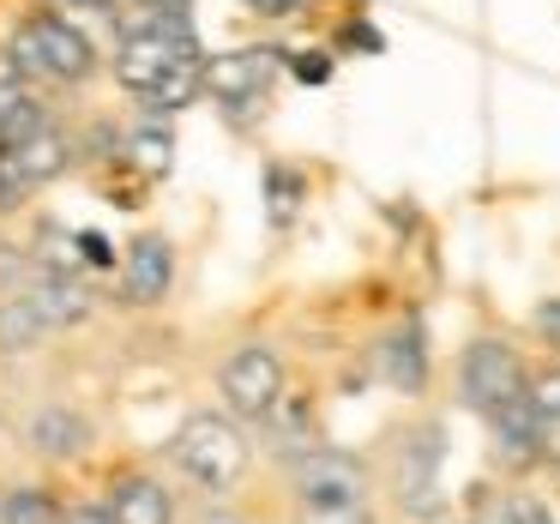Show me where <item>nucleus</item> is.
I'll return each instance as SVG.
<instances>
[{"mask_svg": "<svg viewBox=\"0 0 560 524\" xmlns=\"http://www.w3.org/2000/svg\"><path fill=\"white\" fill-rule=\"evenodd\" d=\"M175 470L194 488H206V494H230L247 476V434L218 410L187 416L182 434H175Z\"/></svg>", "mask_w": 560, "mask_h": 524, "instance_id": "nucleus-1", "label": "nucleus"}, {"mask_svg": "<svg viewBox=\"0 0 560 524\" xmlns=\"http://www.w3.org/2000/svg\"><path fill=\"white\" fill-rule=\"evenodd\" d=\"M13 67L31 79H55V85H79L97 73V49L79 25H67V13H31L13 31Z\"/></svg>", "mask_w": 560, "mask_h": 524, "instance_id": "nucleus-2", "label": "nucleus"}, {"mask_svg": "<svg viewBox=\"0 0 560 524\" xmlns=\"http://www.w3.org/2000/svg\"><path fill=\"white\" fill-rule=\"evenodd\" d=\"M218 392H223V404H230L235 416L266 422V416L283 404V392H290V374H283V362H278L271 343H242L235 356H223Z\"/></svg>", "mask_w": 560, "mask_h": 524, "instance_id": "nucleus-3", "label": "nucleus"}, {"mask_svg": "<svg viewBox=\"0 0 560 524\" xmlns=\"http://www.w3.org/2000/svg\"><path fill=\"white\" fill-rule=\"evenodd\" d=\"M458 392H464L470 410L494 416V410H506L512 398L530 392V374H524L518 350H512L506 338H476L470 350L458 356Z\"/></svg>", "mask_w": 560, "mask_h": 524, "instance_id": "nucleus-4", "label": "nucleus"}, {"mask_svg": "<svg viewBox=\"0 0 560 524\" xmlns=\"http://www.w3.org/2000/svg\"><path fill=\"white\" fill-rule=\"evenodd\" d=\"M290 482H295V506H362L368 500V464L355 458V452L314 446V452H295Z\"/></svg>", "mask_w": 560, "mask_h": 524, "instance_id": "nucleus-5", "label": "nucleus"}, {"mask_svg": "<svg viewBox=\"0 0 560 524\" xmlns=\"http://www.w3.org/2000/svg\"><path fill=\"white\" fill-rule=\"evenodd\" d=\"M278 67H283V49H271V43H259V49H223L206 61V91L218 103H230V109H247V103H259L271 91Z\"/></svg>", "mask_w": 560, "mask_h": 524, "instance_id": "nucleus-6", "label": "nucleus"}, {"mask_svg": "<svg viewBox=\"0 0 560 524\" xmlns=\"http://www.w3.org/2000/svg\"><path fill=\"white\" fill-rule=\"evenodd\" d=\"M170 283H175V247L163 235H139L121 259V295L133 307H151L170 295Z\"/></svg>", "mask_w": 560, "mask_h": 524, "instance_id": "nucleus-7", "label": "nucleus"}, {"mask_svg": "<svg viewBox=\"0 0 560 524\" xmlns=\"http://www.w3.org/2000/svg\"><path fill=\"white\" fill-rule=\"evenodd\" d=\"M103 500H109L115 524H175V494H170V482L151 476V470L115 476Z\"/></svg>", "mask_w": 560, "mask_h": 524, "instance_id": "nucleus-8", "label": "nucleus"}, {"mask_svg": "<svg viewBox=\"0 0 560 524\" xmlns=\"http://www.w3.org/2000/svg\"><path fill=\"white\" fill-rule=\"evenodd\" d=\"M67 158H73V139L61 133V127H43L37 139H25V145L0 151V163H7V182H13V194H25V187H43L55 182V175L67 170Z\"/></svg>", "mask_w": 560, "mask_h": 524, "instance_id": "nucleus-9", "label": "nucleus"}, {"mask_svg": "<svg viewBox=\"0 0 560 524\" xmlns=\"http://www.w3.org/2000/svg\"><path fill=\"white\" fill-rule=\"evenodd\" d=\"M380 380H386L392 392H422L428 386V338H422V319H404V326L386 331V343H380Z\"/></svg>", "mask_w": 560, "mask_h": 524, "instance_id": "nucleus-10", "label": "nucleus"}, {"mask_svg": "<svg viewBox=\"0 0 560 524\" xmlns=\"http://www.w3.org/2000/svg\"><path fill=\"white\" fill-rule=\"evenodd\" d=\"M31 307L43 314V326L61 331V326H79V319L91 314V290L79 278H61V271H43L37 283H31Z\"/></svg>", "mask_w": 560, "mask_h": 524, "instance_id": "nucleus-11", "label": "nucleus"}, {"mask_svg": "<svg viewBox=\"0 0 560 524\" xmlns=\"http://www.w3.org/2000/svg\"><path fill=\"white\" fill-rule=\"evenodd\" d=\"M31 446L43 452V458H79V452L91 446V422L79 410H37L31 416Z\"/></svg>", "mask_w": 560, "mask_h": 524, "instance_id": "nucleus-12", "label": "nucleus"}, {"mask_svg": "<svg viewBox=\"0 0 560 524\" xmlns=\"http://www.w3.org/2000/svg\"><path fill=\"white\" fill-rule=\"evenodd\" d=\"M488 422H494V440H500L506 452H536V446L548 440V428H555V422L542 416V404L530 398V392H524V398H512L506 410H494Z\"/></svg>", "mask_w": 560, "mask_h": 524, "instance_id": "nucleus-13", "label": "nucleus"}, {"mask_svg": "<svg viewBox=\"0 0 560 524\" xmlns=\"http://www.w3.org/2000/svg\"><path fill=\"white\" fill-rule=\"evenodd\" d=\"M127 158H133L139 175H170V163H175V133H170V121H163V115H145V121L127 133Z\"/></svg>", "mask_w": 560, "mask_h": 524, "instance_id": "nucleus-14", "label": "nucleus"}, {"mask_svg": "<svg viewBox=\"0 0 560 524\" xmlns=\"http://www.w3.org/2000/svg\"><path fill=\"white\" fill-rule=\"evenodd\" d=\"M434 470H440V434H434V428H422V434L404 440V452H398V494L428 500Z\"/></svg>", "mask_w": 560, "mask_h": 524, "instance_id": "nucleus-15", "label": "nucleus"}, {"mask_svg": "<svg viewBox=\"0 0 560 524\" xmlns=\"http://www.w3.org/2000/svg\"><path fill=\"white\" fill-rule=\"evenodd\" d=\"M37 338H49V326H43V314L31 307V295L25 290L7 295V302H0V343H7V350H31Z\"/></svg>", "mask_w": 560, "mask_h": 524, "instance_id": "nucleus-16", "label": "nucleus"}, {"mask_svg": "<svg viewBox=\"0 0 560 524\" xmlns=\"http://www.w3.org/2000/svg\"><path fill=\"white\" fill-rule=\"evenodd\" d=\"M199 91H206V61H187V67H175V73L163 79L145 103H151V115H175V109H187Z\"/></svg>", "mask_w": 560, "mask_h": 524, "instance_id": "nucleus-17", "label": "nucleus"}, {"mask_svg": "<svg viewBox=\"0 0 560 524\" xmlns=\"http://www.w3.org/2000/svg\"><path fill=\"white\" fill-rule=\"evenodd\" d=\"M266 434L278 440V446H307V440H314V404L283 392V404L266 416Z\"/></svg>", "mask_w": 560, "mask_h": 524, "instance_id": "nucleus-18", "label": "nucleus"}, {"mask_svg": "<svg viewBox=\"0 0 560 524\" xmlns=\"http://www.w3.org/2000/svg\"><path fill=\"white\" fill-rule=\"evenodd\" d=\"M0 524H61V506L49 494H37V488H25V494L0 500Z\"/></svg>", "mask_w": 560, "mask_h": 524, "instance_id": "nucleus-19", "label": "nucleus"}, {"mask_svg": "<svg viewBox=\"0 0 560 524\" xmlns=\"http://www.w3.org/2000/svg\"><path fill=\"white\" fill-rule=\"evenodd\" d=\"M295 524H380L374 506H295Z\"/></svg>", "mask_w": 560, "mask_h": 524, "instance_id": "nucleus-20", "label": "nucleus"}, {"mask_svg": "<svg viewBox=\"0 0 560 524\" xmlns=\"http://www.w3.org/2000/svg\"><path fill=\"white\" fill-rule=\"evenodd\" d=\"M266 187H271V218H278V223H290V211H295V194H302V182H295L290 170H271V175H266Z\"/></svg>", "mask_w": 560, "mask_h": 524, "instance_id": "nucleus-21", "label": "nucleus"}, {"mask_svg": "<svg viewBox=\"0 0 560 524\" xmlns=\"http://www.w3.org/2000/svg\"><path fill=\"white\" fill-rule=\"evenodd\" d=\"M530 398L542 404L548 422H560V362H555V368H542V374L530 380Z\"/></svg>", "mask_w": 560, "mask_h": 524, "instance_id": "nucleus-22", "label": "nucleus"}, {"mask_svg": "<svg viewBox=\"0 0 560 524\" xmlns=\"http://www.w3.org/2000/svg\"><path fill=\"white\" fill-rule=\"evenodd\" d=\"M61 524H115V512H109V500H79V506L61 512Z\"/></svg>", "mask_w": 560, "mask_h": 524, "instance_id": "nucleus-23", "label": "nucleus"}, {"mask_svg": "<svg viewBox=\"0 0 560 524\" xmlns=\"http://www.w3.org/2000/svg\"><path fill=\"white\" fill-rule=\"evenodd\" d=\"M506 524H555L542 500H506Z\"/></svg>", "mask_w": 560, "mask_h": 524, "instance_id": "nucleus-24", "label": "nucleus"}, {"mask_svg": "<svg viewBox=\"0 0 560 524\" xmlns=\"http://www.w3.org/2000/svg\"><path fill=\"white\" fill-rule=\"evenodd\" d=\"M79 259H85V266H115L109 242H103L97 230H79Z\"/></svg>", "mask_w": 560, "mask_h": 524, "instance_id": "nucleus-25", "label": "nucleus"}, {"mask_svg": "<svg viewBox=\"0 0 560 524\" xmlns=\"http://www.w3.org/2000/svg\"><path fill=\"white\" fill-rule=\"evenodd\" d=\"M295 79H307V85H326V79H331V61H326V55H295Z\"/></svg>", "mask_w": 560, "mask_h": 524, "instance_id": "nucleus-26", "label": "nucleus"}, {"mask_svg": "<svg viewBox=\"0 0 560 524\" xmlns=\"http://www.w3.org/2000/svg\"><path fill=\"white\" fill-rule=\"evenodd\" d=\"M536 331H542L548 343H560V302H542V307H536Z\"/></svg>", "mask_w": 560, "mask_h": 524, "instance_id": "nucleus-27", "label": "nucleus"}, {"mask_svg": "<svg viewBox=\"0 0 560 524\" xmlns=\"http://www.w3.org/2000/svg\"><path fill=\"white\" fill-rule=\"evenodd\" d=\"M247 7H259L266 19H290V13H302L307 0H247Z\"/></svg>", "mask_w": 560, "mask_h": 524, "instance_id": "nucleus-28", "label": "nucleus"}, {"mask_svg": "<svg viewBox=\"0 0 560 524\" xmlns=\"http://www.w3.org/2000/svg\"><path fill=\"white\" fill-rule=\"evenodd\" d=\"M67 7H97V13H115L121 0H67Z\"/></svg>", "mask_w": 560, "mask_h": 524, "instance_id": "nucleus-29", "label": "nucleus"}, {"mask_svg": "<svg viewBox=\"0 0 560 524\" xmlns=\"http://www.w3.org/2000/svg\"><path fill=\"white\" fill-rule=\"evenodd\" d=\"M7 199H13V182H7V163H0V206H7Z\"/></svg>", "mask_w": 560, "mask_h": 524, "instance_id": "nucleus-30", "label": "nucleus"}, {"mask_svg": "<svg viewBox=\"0 0 560 524\" xmlns=\"http://www.w3.org/2000/svg\"><path fill=\"white\" fill-rule=\"evenodd\" d=\"M170 7H182V0H170Z\"/></svg>", "mask_w": 560, "mask_h": 524, "instance_id": "nucleus-31", "label": "nucleus"}]
</instances>
